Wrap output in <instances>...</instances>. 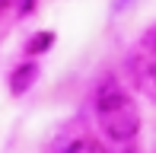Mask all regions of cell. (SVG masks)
<instances>
[{
    "label": "cell",
    "instance_id": "3",
    "mask_svg": "<svg viewBox=\"0 0 156 153\" xmlns=\"http://www.w3.org/2000/svg\"><path fill=\"white\" fill-rule=\"evenodd\" d=\"M38 80V64H23V67H16L10 76V93L13 96H23V93H29V86Z\"/></svg>",
    "mask_w": 156,
    "mask_h": 153
},
{
    "label": "cell",
    "instance_id": "6",
    "mask_svg": "<svg viewBox=\"0 0 156 153\" xmlns=\"http://www.w3.org/2000/svg\"><path fill=\"white\" fill-rule=\"evenodd\" d=\"M144 48L156 54V26H153V32H147V38H144Z\"/></svg>",
    "mask_w": 156,
    "mask_h": 153
},
{
    "label": "cell",
    "instance_id": "2",
    "mask_svg": "<svg viewBox=\"0 0 156 153\" xmlns=\"http://www.w3.org/2000/svg\"><path fill=\"white\" fill-rule=\"evenodd\" d=\"M127 70H131V76H134L140 93L156 99V54L147 51V48H137V51L127 58Z\"/></svg>",
    "mask_w": 156,
    "mask_h": 153
},
{
    "label": "cell",
    "instance_id": "5",
    "mask_svg": "<svg viewBox=\"0 0 156 153\" xmlns=\"http://www.w3.org/2000/svg\"><path fill=\"white\" fill-rule=\"evenodd\" d=\"M51 41H54V38L48 35V32H41V35H35V38H32V45H29V51H32V54H41L38 48H45V45H51Z\"/></svg>",
    "mask_w": 156,
    "mask_h": 153
},
{
    "label": "cell",
    "instance_id": "1",
    "mask_svg": "<svg viewBox=\"0 0 156 153\" xmlns=\"http://www.w3.org/2000/svg\"><path fill=\"white\" fill-rule=\"evenodd\" d=\"M93 109H96V121L99 128L105 131V137L112 141H131L140 128V112L134 105V99L124 93V86L118 80H102L96 89V99H93Z\"/></svg>",
    "mask_w": 156,
    "mask_h": 153
},
{
    "label": "cell",
    "instance_id": "4",
    "mask_svg": "<svg viewBox=\"0 0 156 153\" xmlns=\"http://www.w3.org/2000/svg\"><path fill=\"white\" fill-rule=\"evenodd\" d=\"M64 153H108V150H105L99 141H93V137H80V141L67 144V147H64Z\"/></svg>",
    "mask_w": 156,
    "mask_h": 153
},
{
    "label": "cell",
    "instance_id": "7",
    "mask_svg": "<svg viewBox=\"0 0 156 153\" xmlns=\"http://www.w3.org/2000/svg\"><path fill=\"white\" fill-rule=\"evenodd\" d=\"M23 10H32V0H23Z\"/></svg>",
    "mask_w": 156,
    "mask_h": 153
}]
</instances>
